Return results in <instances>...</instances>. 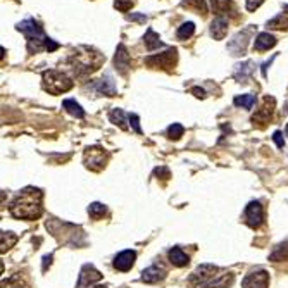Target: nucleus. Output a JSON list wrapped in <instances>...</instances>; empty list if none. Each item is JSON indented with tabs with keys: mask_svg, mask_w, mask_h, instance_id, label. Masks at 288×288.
Masks as SVG:
<instances>
[{
	"mask_svg": "<svg viewBox=\"0 0 288 288\" xmlns=\"http://www.w3.org/2000/svg\"><path fill=\"white\" fill-rule=\"evenodd\" d=\"M42 197L43 194L38 188H25L11 204V214L16 219H36L42 214Z\"/></svg>",
	"mask_w": 288,
	"mask_h": 288,
	"instance_id": "1",
	"label": "nucleus"
},
{
	"mask_svg": "<svg viewBox=\"0 0 288 288\" xmlns=\"http://www.w3.org/2000/svg\"><path fill=\"white\" fill-rule=\"evenodd\" d=\"M104 62H106V56L100 54L99 50L86 47V45L76 47L69 56L71 67L76 71V75H80V76H86V75L95 73L104 66Z\"/></svg>",
	"mask_w": 288,
	"mask_h": 288,
	"instance_id": "2",
	"label": "nucleus"
},
{
	"mask_svg": "<svg viewBox=\"0 0 288 288\" xmlns=\"http://www.w3.org/2000/svg\"><path fill=\"white\" fill-rule=\"evenodd\" d=\"M17 31H21L26 36L28 42V52L30 54H38L40 50H47V52H54L59 49V43L54 42L52 38H49L43 33L42 26L38 25L35 19H25L16 26Z\"/></svg>",
	"mask_w": 288,
	"mask_h": 288,
	"instance_id": "3",
	"label": "nucleus"
},
{
	"mask_svg": "<svg viewBox=\"0 0 288 288\" xmlns=\"http://www.w3.org/2000/svg\"><path fill=\"white\" fill-rule=\"evenodd\" d=\"M42 86L50 95H61L73 88V80L59 69H49L42 75Z\"/></svg>",
	"mask_w": 288,
	"mask_h": 288,
	"instance_id": "4",
	"label": "nucleus"
},
{
	"mask_svg": "<svg viewBox=\"0 0 288 288\" xmlns=\"http://www.w3.org/2000/svg\"><path fill=\"white\" fill-rule=\"evenodd\" d=\"M178 61V50L176 49H167L162 54H155L145 59V64L154 69H162V71H173Z\"/></svg>",
	"mask_w": 288,
	"mask_h": 288,
	"instance_id": "5",
	"label": "nucleus"
},
{
	"mask_svg": "<svg viewBox=\"0 0 288 288\" xmlns=\"http://www.w3.org/2000/svg\"><path fill=\"white\" fill-rule=\"evenodd\" d=\"M83 162H85L86 167L91 169V171H100V169L106 167L107 154L104 152V149H100V147H90V149L85 150Z\"/></svg>",
	"mask_w": 288,
	"mask_h": 288,
	"instance_id": "6",
	"label": "nucleus"
},
{
	"mask_svg": "<svg viewBox=\"0 0 288 288\" xmlns=\"http://www.w3.org/2000/svg\"><path fill=\"white\" fill-rule=\"evenodd\" d=\"M245 223L252 228V230H257L264 223V209L257 200H252V202L245 207Z\"/></svg>",
	"mask_w": 288,
	"mask_h": 288,
	"instance_id": "7",
	"label": "nucleus"
},
{
	"mask_svg": "<svg viewBox=\"0 0 288 288\" xmlns=\"http://www.w3.org/2000/svg\"><path fill=\"white\" fill-rule=\"evenodd\" d=\"M274 106H276L274 99L269 97V95H266V97H264L262 106H260L259 111L252 116V123H254V125L264 126L266 123L271 121V117H273V114H274Z\"/></svg>",
	"mask_w": 288,
	"mask_h": 288,
	"instance_id": "8",
	"label": "nucleus"
},
{
	"mask_svg": "<svg viewBox=\"0 0 288 288\" xmlns=\"http://www.w3.org/2000/svg\"><path fill=\"white\" fill-rule=\"evenodd\" d=\"M214 273H218L216 266H212V264H202V266H199L194 273H191L188 283L191 286H199V285H202V283L205 285L209 280H212V278L216 276Z\"/></svg>",
	"mask_w": 288,
	"mask_h": 288,
	"instance_id": "9",
	"label": "nucleus"
},
{
	"mask_svg": "<svg viewBox=\"0 0 288 288\" xmlns=\"http://www.w3.org/2000/svg\"><path fill=\"white\" fill-rule=\"evenodd\" d=\"M252 33H254V26H250V28L240 31V33H236L233 36V40H230V43H228V49H230V52L233 56H242V54H245L247 43H249V38Z\"/></svg>",
	"mask_w": 288,
	"mask_h": 288,
	"instance_id": "10",
	"label": "nucleus"
},
{
	"mask_svg": "<svg viewBox=\"0 0 288 288\" xmlns=\"http://www.w3.org/2000/svg\"><path fill=\"white\" fill-rule=\"evenodd\" d=\"M100 280H102V274L91 266V264H85L80 273V278H78L76 288H90L93 283H97Z\"/></svg>",
	"mask_w": 288,
	"mask_h": 288,
	"instance_id": "11",
	"label": "nucleus"
},
{
	"mask_svg": "<svg viewBox=\"0 0 288 288\" xmlns=\"http://www.w3.org/2000/svg\"><path fill=\"white\" fill-rule=\"evenodd\" d=\"M269 283V274L264 271V269H259V271H254L250 274H247L242 281V286L244 288H268Z\"/></svg>",
	"mask_w": 288,
	"mask_h": 288,
	"instance_id": "12",
	"label": "nucleus"
},
{
	"mask_svg": "<svg viewBox=\"0 0 288 288\" xmlns=\"http://www.w3.org/2000/svg\"><path fill=\"white\" fill-rule=\"evenodd\" d=\"M130 66H131V59L130 54H128V49L125 47V43H119L116 49V56H114V67H116V71L119 75L125 76L128 69H130Z\"/></svg>",
	"mask_w": 288,
	"mask_h": 288,
	"instance_id": "13",
	"label": "nucleus"
},
{
	"mask_svg": "<svg viewBox=\"0 0 288 288\" xmlns=\"http://www.w3.org/2000/svg\"><path fill=\"white\" fill-rule=\"evenodd\" d=\"M91 88L95 90V93L99 95H106V97H116V85H114V80L111 78V75H106L104 78H100L99 81H95L91 85Z\"/></svg>",
	"mask_w": 288,
	"mask_h": 288,
	"instance_id": "14",
	"label": "nucleus"
},
{
	"mask_svg": "<svg viewBox=\"0 0 288 288\" xmlns=\"http://www.w3.org/2000/svg\"><path fill=\"white\" fill-rule=\"evenodd\" d=\"M135 259H136V254L133 250H123V252H119L116 257H114V268H116L117 271L126 273L133 268Z\"/></svg>",
	"mask_w": 288,
	"mask_h": 288,
	"instance_id": "15",
	"label": "nucleus"
},
{
	"mask_svg": "<svg viewBox=\"0 0 288 288\" xmlns=\"http://www.w3.org/2000/svg\"><path fill=\"white\" fill-rule=\"evenodd\" d=\"M164 276H166V271H164L162 266H157V264L141 271V281L143 283H157L164 280Z\"/></svg>",
	"mask_w": 288,
	"mask_h": 288,
	"instance_id": "16",
	"label": "nucleus"
},
{
	"mask_svg": "<svg viewBox=\"0 0 288 288\" xmlns=\"http://www.w3.org/2000/svg\"><path fill=\"white\" fill-rule=\"evenodd\" d=\"M228 33V19L226 17L216 16V19L211 22V35L214 40H223Z\"/></svg>",
	"mask_w": 288,
	"mask_h": 288,
	"instance_id": "17",
	"label": "nucleus"
},
{
	"mask_svg": "<svg viewBox=\"0 0 288 288\" xmlns=\"http://www.w3.org/2000/svg\"><path fill=\"white\" fill-rule=\"evenodd\" d=\"M235 280L231 273H223V274H216L212 280H209L204 286L200 288H228Z\"/></svg>",
	"mask_w": 288,
	"mask_h": 288,
	"instance_id": "18",
	"label": "nucleus"
},
{
	"mask_svg": "<svg viewBox=\"0 0 288 288\" xmlns=\"http://www.w3.org/2000/svg\"><path fill=\"white\" fill-rule=\"evenodd\" d=\"M276 45V38L269 33H259L254 40V50L257 52H264V50H269Z\"/></svg>",
	"mask_w": 288,
	"mask_h": 288,
	"instance_id": "19",
	"label": "nucleus"
},
{
	"mask_svg": "<svg viewBox=\"0 0 288 288\" xmlns=\"http://www.w3.org/2000/svg\"><path fill=\"white\" fill-rule=\"evenodd\" d=\"M169 260H171L173 266H178V268H183L186 266V264L190 262V257L186 255L180 247H173L171 250H169Z\"/></svg>",
	"mask_w": 288,
	"mask_h": 288,
	"instance_id": "20",
	"label": "nucleus"
},
{
	"mask_svg": "<svg viewBox=\"0 0 288 288\" xmlns=\"http://www.w3.org/2000/svg\"><path fill=\"white\" fill-rule=\"evenodd\" d=\"M212 11L216 12V16L225 17L226 14L233 12V2L231 0H211Z\"/></svg>",
	"mask_w": 288,
	"mask_h": 288,
	"instance_id": "21",
	"label": "nucleus"
},
{
	"mask_svg": "<svg viewBox=\"0 0 288 288\" xmlns=\"http://www.w3.org/2000/svg\"><path fill=\"white\" fill-rule=\"evenodd\" d=\"M143 43L149 52H154V50H157L159 47H162V42H161V38H159V35L150 28L147 30V33L143 36Z\"/></svg>",
	"mask_w": 288,
	"mask_h": 288,
	"instance_id": "22",
	"label": "nucleus"
},
{
	"mask_svg": "<svg viewBox=\"0 0 288 288\" xmlns=\"http://www.w3.org/2000/svg\"><path fill=\"white\" fill-rule=\"evenodd\" d=\"M62 107L66 109V111L69 112L71 116L78 117V119L85 117V111H83V109H81V106L76 102V100H73V99H66V100H64V102H62Z\"/></svg>",
	"mask_w": 288,
	"mask_h": 288,
	"instance_id": "23",
	"label": "nucleus"
},
{
	"mask_svg": "<svg viewBox=\"0 0 288 288\" xmlns=\"http://www.w3.org/2000/svg\"><path fill=\"white\" fill-rule=\"evenodd\" d=\"M269 30H288V11L281 12L268 22Z\"/></svg>",
	"mask_w": 288,
	"mask_h": 288,
	"instance_id": "24",
	"label": "nucleus"
},
{
	"mask_svg": "<svg viewBox=\"0 0 288 288\" xmlns=\"http://www.w3.org/2000/svg\"><path fill=\"white\" fill-rule=\"evenodd\" d=\"M181 6L186 9H194L195 12H199L202 16L207 14V4H205V0H183Z\"/></svg>",
	"mask_w": 288,
	"mask_h": 288,
	"instance_id": "25",
	"label": "nucleus"
},
{
	"mask_svg": "<svg viewBox=\"0 0 288 288\" xmlns=\"http://www.w3.org/2000/svg\"><path fill=\"white\" fill-rule=\"evenodd\" d=\"M250 73H252V62L238 64V66H236V71H235V78L240 81V83H245Z\"/></svg>",
	"mask_w": 288,
	"mask_h": 288,
	"instance_id": "26",
	"label": "nucleus"
},
{
	"mask_svg": "<svg viewBox=\"0 0 288 288\" xmlns=\"http://www.w3.org/2000/svg\"><path fill=\"white\" fill-rule=\"evenodd\" d=\"M109 119L111 123H114L116 126H119L121 130H128V125H126V114L121 111V109H114V111L109 114Z\"/></svg>",
	"mask_w": 288,
	"mask_h": 288,
	"instance_id": "27",
	"label": "nucleus"
},
{
	"mask_svg": "<svg viewBox=\"0 0 288 288\" xmlns=\"http://www.w3.org/2000/svg\"><path fill=\"white\" fill-rule=\"evenodd\" d=\"M233 104H235L236 107H244V109H252L255 106V95H238V97H235L233 100Z\"/></svg>",
	"mask_w": 288,
	"mask_h": 288,
	"instance_id": "28",
	"label": "nucleus"
},
{
	"mask_svg": "<svg viewBox=\"0 0 288 288\" xmlns=\"http://www.w3.org/2000/svg\"><path fill=\"white\" fill-rule=\"evenodd\" d=\"M269 259L274 260V262H278V260H288V242L278 245L276 249L273 250V254L269 255Z\"/></svg>",
	"mask_w": 288,
	"mask_h": 288,
	"instance_id": "29",
	"label": "nucleus"
},
{
	"mask_svg": "<svg viewBox=\"0 0 288 288\" xmlns=\"http://www.w3.org/2000/svg\"><path fill=\"white\" fill-rule=\"evenodd\" d=\"M194 33H195V25H194L191 21H188V22H183L180 28H178L176 36H178L180 40H188Z\"/></svg>",
	"mask_w": 288,
	"mask_h": 288,
	"instance_id": "30",
	"label": "nucleus"
},
{
	"mask_svg": "<svg viewBox=\"0 0 288 288\" xmlns=\"http://www.w3.org/2000/svg\"><path fill=\"white\" fill-rule=\"evenodd\" d=\"M106 212H107L106 205H102L99 202H93V204L88 205V214H90L91 219H102L104 216H106Z\"/></svg>",
	"mask_w": 288,
	"mask_h": 288,
	"instance_id": "31",
	"label": "nucleus"
},
{
	"mask_svg": "<svg viewBox=\"0 0 288 288\" xmlns=\"http://www.w3.org/2000/svg\"><path fill=\"white\" fill-rule=\"evenodd\" d=\"M2 288H28V286L25 285V281L21 280L19 274H14V276H11L9 280L2 281Z\"/></svg>",
	"mask_w": 288,
	"mask_h": 288,
	"instance_id": "32",
	"label": "nucleus"
},
{
	"mask_svg": "<svg viewBox=\"0 0 288 288\" xmlns=\"http://www.w3.org/2000/svg\"><path fill=\"white\" fill-rule=\"evenodd\" d=\"M17 242V236L11 231H2V252H6L7 249H11Z\"/></svg>",
	"mask_w": 288,
	"mask_h": 288,
	"instance_id": "33",
	"label": "nucleus"
},
{
	"mask_svg": "<svg viewBox=\"0 0 288 288\" xmlns=\"http://www.w3.org/2000/svg\"><path fill=\"white\" fill-rule=\"evenodd\" d=\"M183 131H185V128L181 125H178V123H173V125L167 128V135H169V138H173V140H178L180 136H183Z\"/></svg>",
	"mask_w": 288,
	"mask_h": 288,
	"instance_id": "34",
	"label": "nucleus"
},
{
	"mask_svg": "<svg viewBox=\"0 0 288 288\" xmlns=\"http://www.w3.org/2000/svg\"><path fill=\"white\" fill-rule=\"evenodd\" d=\"M114 7L121 12H128V9L133 7V2H130V0H128V2H125V0H116V2H114Z\"/></svg>",
	"mask_w": 288,
	"mask_h": 288,
	"instance_id": "35",
	"label": "nucleus"
},
{
	"mask_svg": "<svg viewBox=\"0 0 288 288\" xmlns=\"http://www.w3.org/2000/svg\"><path fill=\"white\" fill-rule=\"evenodd\" d=\"M128 119H130V125L133 126V130L136 131V133H141V128H140V119H138V116H136V114H130V116H128Z\"/></svg>",
	"mask_w": 288,
	"mask_h": 288,
	"instance_id": "36",
	"label": "nucleus"
},
{
	"mask_svg": "<svg viewBox=\"0 0 288 288\" xmlns=\"http://www.w3.org/2000/svg\"><path fill=\"white\" fill-rule=\"evenodd\" d=\"M264 0H245V7H247V11H255V9H257L260 4H262Z\"/></svg>",
	"mask_w": 288,
	"mask_h": 288,
	"instance_id": "37",
	"label": "nucleus"
},
{
	"mask_svg": "<svg viewBox=\"0 0 288 288\" xmlns=\"http://www.w3.org/2000/svg\"><path fill=\"white\" fill-rule=\"evenodd\" d=\"M126 19L135 21V22H141V25H145V22H147V16H145V14H128V16H126Z\"/></svg>",
	"mask_w": 288,
	"mask_h": 288,
	"instance_id": "38",
	"label": "nucleus"
},
{
	"mask_svg": "<svg viewBox=\"0 0 288 288\" xmlns=\"http://www.w3.org/2000/svg\"><path fill=\"white\" fill-rule=\"evenodd\" d=\"M273 140L276 141L278 149H283V147H285V138H283V133H281V131H274Z\"/></svg>",
	"mask_w": 288,
	"mask_h": 288,
	"instance_id": "39",
	"label": "nucleus"
},
{
	"mask_svg": "<svg viewBox=\"0 0 288 288\" xmlns=\"http://www.w3.org/2000/svg\"><path fill=\"white\" fill-rule=\"evenodd\" d=\"M190 91H191V93H194L197 99H204V97H205V91H204L202 88H199V86H195V88H191Z\"/></svg>",
	"mask_w": 288,
	"mask_h": 288,
	"instance_id": "40",
	"label": "nucleus"
},
{
	"mask_svg": "<svg viewBox=\"0 0 288 288\" xmlns=\"http://www.w3.org/2000/svg\"><path fill=\"white\" fill-rule=\"evenodd\" d=\"M50 262H52V254L43 257V271H47V266H50Z\"/></svg>",
	"mask_w": 288,
	"mask_h": 288,
	"instance_id": "41",
	"label": "nucleus"
},
{
	"mask_svg": "<svg viewBox=\"0 0 288 288\" xmlns=\"http://www.w3.org/2000/svg\"><path fill=\"white\" fill-rule=\"evenodd\" d=\"M285 135L288 136V125H286V128H285Z\"/></svg>",
	"mask_w": 288,
	"mask_h": 288,
	"instance_id": "42",
	"label": "nucleus"
},
{
	"mask_svg": "<svg viewBox=\"0 0 288 288\" xmlns=\"http://www.w3.org/2000/svg\"><path fill=\"white\" fill-rule=\"evenodd\" d=\"M90 288H106V286H102V285H100V286H90Z\"/></svg>",
	"mask_w": 288,
	"mask_h": 288,
	"instance_id": "43",
	"label": "nucleus"
}]
</instances>
